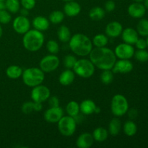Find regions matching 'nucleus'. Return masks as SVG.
<instances>
[{"mask_svg":"<svg viewBox=\"0 0 148 148\" xmlns=\"http://www.w3.org/2000/svg\"><path fill=\"white\" fill-rule=\"evenodd\" d=\"M88 56L95 67L101 70L111 69L116 62V56L114 51L106 46L95 47L92 49Z\"/></svg>","mask_w":148,"mask_h":148,"instance_id":"1","label":"nucleus"},{"mask_svg":"<svg viewBox=\"0 0 148 148\" xmlns=\"http://www.w3.org/2000/svg\"><path fill=\"white\" fill-rule=\"evenodd\" d=\"M92 40L82 33H76L71 36L69 46L72 52L77 56H88L92 49Z\"/></svg>","mask_w":148,"mask_h":148,"instance_id":"2","label":"nucleus"},{"mask_svg":"<svg viewBox=\"0 0 148 148\" xmlns=\"http://www.w3.org/2000/svg\"><path fill=\"white\" fill-rule=\"evenodd\" d=\"M44 41L43 33L36 29L29 30L23 35V46L28 51L36 52L39 51L44 44Z\"/></svg>","mask_w":148,"mask_h":148,"instance_id":"3","label":"nucleus"},{"mask_svg":"<svg viewBox=\"0 0 148 148\" xmlns=\"http://www.w3.org/2000/svg\"><path fill=\"white\" fill-rule=\"evenodd\" d=\"M21 77L23 83L26 86L34 88L43 83L45 79V73L38 67H30L23 70Z\"/></svg>","mask_w":148,"mask_h":148,"instance_id":"4","label":"nucleus"},{"mask_svg":"<svg viewBox=\"0 0 148 148\" xmlns=\"http://www.w3.org/2000/svg\"><path fill=\"white\" fill-rule=\"evenodd\" d=\"M72 69L75 75L86 79L91 77L94 75L95 66L90 59H80L77 60Z\"/></svg>","mask_w":148,"mask_h":148,"instance_id":"5","label":"nucleus"},{"mask_svg":"<svg viewBox=\"0 0 148 148\" xmlns=\"http://www.w3.org/2000/svg\"><path fill=\"white\" fill-rule=\"evenodd\" d=\"M130 106L127 98L121 94L114 95L111 99V111L116 117H121L125 115L128 111Z\"/></svg>","mask_w":148,"mask_h":148,"instance_id":"6","label":"nucleus"},{"mask_svg":"<svg viewBox=\"0 0 148 148\" xmlns=\"http://www.w3.org/2000/svg\"><path fill=\"white\" fill-rule=\"evenodd\" d=\"M58 130L61 134L64 137H70L75 134L77 129V121L74 117L63 116L57 122Z\"/></svg>","mask_w":148,"mask_h":148,"instance_id":"7","label":"nucleus"},{"mask_svg":"<svg viewBox=\"0 0 148 148\" xmlns=\"http://www.w3.org/2000/svg\"><path fill=\"white\" fill-rule=\"evenodd\" d=\"M60 60L56 54H49L44 56L39 62V68L44 73L53 72L59 67Z\"/></svg>","mask_w":148,"mask_h":148,"instance_id":"8","label":"nucleus"},{"mask_svg":"<svg viewBox=\"0 0 148 148\" xmlns=\"http://www.w3.org/2000/svg\"><path fill=\"white\" fill-rule=\"evenodd\" d=\"M30 98L32 101L34 102L42 103L47 101L49 97L51 96V91L48 87L45 85H39L37 86L32 88Z\"/></svg>","mask_w":148,"mask_h":148,"instance_id":"9","label":"nucleus"},{"mask_svg":"<svg viewBox=\"0 0 148 148\" xmlns=\"http://www.w3.org/2000/svg\"><path fill=\"white\" fill-rule=\"evenodd\" d=\"M134 48L133 45L128 44L126 43H119L117 45L114 50L116 58L119 59H130L134 56Z\"/></svg>","mask_w":148,"mask_h":148,"instance_id":"10","label":"nucleus"},{"mask_svg":"<svg viewBox=\"0 0 148 148\" xmlns=\"http://www.w3.org/2000/svg\"><path fill=\"white\" fill-rule=\"evenodd\" d=\"M12 27L17 33L24 35L30 28V20L26 16H17L13 20Z\"/></svg>","mask_w":148,"mask_h":148,"instance_id":"11","label":"nucleus"},{"mask_svg":"<svg viewBox=\"0 0 148 148\" xmlns=\"http://www.w3.org/2000/svg\"><path fill=\"white\" fill-rule=\"evenodd\" d=\"M64 116V111L60 106L49 107L43 114L45 121L51 124L57 123Z\"/></svg>","mask_w":148,"mask_h":148,"instance_id":"12","label":"nucleus"},{"mask_svg":"<svg viewBox=\"0 0 148 148\" xmlns=\"http://www.w3.org/2000/svg\"><path fill=\"white\" fill-rule=\"evenodd\" d=\"M133 68L134 65L130 59H119L115 62L111 70L114 74H128L133 70Z\"/></svg>","mask_w":148,"mask_h":148,"instance_id":"13","label":"nucleus"},{"mask_svg":"<svg viewBox=\"0 0 148 148\" xmlns=\"http://www.w3.org/2000/svg\"><path fill=\"white\" fill-rule=\"evenodd\" d=\"M127 12L130 17L134 19H141L146 13V7L142 2H135L130 4L127 9Z\"/></svg>","mask_w":148,"mask_h":148,"instance_id":"14","label":"nucleus"},{"mask_svg":"<svg viewBox=\"0 0 148 148\" xmlns=\"http://www.w3.org/2000/svg\"><path fill=\"white\" fill-rule=\"evenodd\" d=\"M123 31V26L119 22L112 21L107 24L105 28V33L108 37L115 38L121 36Z\"/></svg>","mask_w":148,"mask_h":148,"instance_id":"15","label":"nucleus"},{"mask_svg":"<svg viewBox=\"0 0 148 148\" xmlns=\"http://www.w3.org/2000/svg\"><path fill=\"white\" fill-rule=\"evenodd\" d=\"M124 43L128 44L134 45L139 38V34L135 29L132 27H127L124 30L121 34Z\"/></svg>","mask_w":148,"mask_h":148,"instance_id":"16","label":"nucleus"},{"mask_svg":"<svg viewBox=\"0 0 148 148\" xmlns=\"http://www.w3.org/2000/svg\"><path fill=\"white\" fill-rule=\"evenodd\" d=\"M81 12V6L78 2L75 1H70L66 2L64 6V13L65 15L69 17H74L77 16Z\"/></svg>","mask_w":148,"mask_h":148,"instance_id":"17","label":"nucleus"},{"mask_svg":"<svg viewBox=\"0 0 148 148\" xmlns=\"http://www.w3.org/2000/svg\"><path fill=\"white\" fill-rule=\"evenodd\" d=\"M94 138L90 133L81 134L76 140V146L78 148H90L94 143Z\"/></svg>","mask_w":148,"mask_h":148,"instance_id":"18","label":"nucleus"},{"mask_svg":"<svg viewBox=\"0 0 148 148\" xmlns=\"http://www.w3.org/2000/svg\"><path fill=\"white\" fill-rule=\"evenodd\" d=\"M50 23L49 19L43 16H37L32 21V25L34 29L41 32L47 30L49 28Z\"/></svg>","mask_w":148,"mask_h":148,"instance_id":"19","label":"nucleus"},{"mask_svg":"<svg viewBox=\"0 0 148 148\" xmlns=\"http://www.w3.org/2000/svg\"><path fill=\"white\" fill-rule=\"evenodd\" d=\"M97 108L96 104L93 101L90 99L84 100L79 104V110L80 112L84 115H91L92 114H95V109Z\"/></svg>","mask_w":148,"mask_h":148,"instance_id":"20","label":"nucleus"},{"mask_svg":"<svg viewBox=\"0 0 148 148\" xmlns=\"http://www.w3.org/2000/svg\"><path fill=\"white\" fill-rule=\"evenodd\" d=\"M75 79V74L73 70L66 69L60 74L59 77V82L63 86L70 85Z\"/></svg>","mask_w":148,"mask_h":148,"instance_id":"21","label":"nucleus"},{"mask_svg":"<svg viewBox=\"0 0 148 148\" xmlns=\"http://www.w3.org/2000/svg\"><path fill=\"white\" fill-rule=\"evenodd\" d=\"M23 70L18 65H11L6 69V75L10 79H16L20 78L23 75Z\"/></svg>","mask_w":148,"mask_h":148,"instance_id":"22","label":"nucleus"},{"mask_svg":"<svg viewBox=\"0 0 148 148\" xmlns=\"http://www.w3.org/2000/svg\"><path fill=\"white\" fill-rule=\"evenodd\" d=\"M57 36L59 40L62 43H68L71 38V31L67 26L62 25L57 30Z\"/></svg>","mask_w":148,"mask_h":148,"instance_id":"23","label":"nucleus"},{"mask_svg":"<svg viewBox=\"0 0 148 148\" xmlns=\"http://www.w3.org/2000/svg\"><path fill=\"white\" fill-rule=\"evenodd\" d=\"M88 15L93 21H100L105 17L106 11L101 7H94L90 10Z\"/></svg>","mask_w":148,"mask_h":148,"instance_id":"24","label":"nucleus"},{"mask_svg":"<svg viewBox=\"0 0 148 148\" xmlns=\"http://www.w3.org/2000/svg\"><path fill=\"white\" fill-rule=\"evenodd\" d=\"M121 129V122L117 117L113 118L108 124V133L112 136H116L119 134Z\"/></svg>","mask_w":148,"mask_h":148,"instance_id":"25","label":"nucleus"},{"mask_svg":"<svg viewBox=\"0 0 148 148\" xmlns=\"http://www.w3.org/2000/svg\"><path fill=\"white\" fill-rule=\"evenodd\" d=\"M124 133L128 137H133L137 132V126L132 120H128L123 125Z\"/></svg>","mask_w":148,"mask_h":148,"instance_id":"26","label":"nucleus"},{"mask_svg":"<svg viewBox=\"0 0 148 148\" xmlns=\"http://www.w3.org/2000/svg\"><path fill=\"white\" fill-rule=\"evenodd\" d=\"M92 134L95 141L102 143L108 138V131L103 127H98L94 130Z\"/></svg>","mask_w":148,"mask_h":148,"instance_id":"27","label":"nucleus"},{"mask_svg":"<svg viewBox=\"0 0 148 148\" xmlns=\"http://www.w3.org/2000/svg\"><path fill=\"white\" fill-rule=\"evenodd\" d=\"M92 45L95 47H105L108 43V37L106 35L102 34V33L97 34L92 38Z\"/></svg>","mask_w":148,"mask_h":148,"instance_id":"28","label":"nucleus"},{"mask_svg":"<svg viewBox=\"0 0 148 148\" xmlns=\"http://www.w3.org/2000/svg\"><path fill=\"white\" fill-rule=\"evenodd\" d=\"M66 111L68 115L75 118V116L79 115V112H80V110H79V104L77 101H69L66 106Z\"/></svg>","mask_w":148,"mask_h":148,"instance_id":"29","label":"nucleus"},{"mask_svg":"<svg viewBox=\"0 0 148 148\" xmlns=\"http://www.w3.org/2000/svg\"><path fill=\"white\" fill-rule=\"evenodd\" d=\"M65 17V14L64 12L60 10H54L52 12L50 13L49 16V20L51 23L54 25L59 24L62 23Z\"/></svg>","mask_w":148,"mask_h":148,"instance_id":"30","label":"nucleus"},{"mask_svg":"<svg viewBox=\"0 0 148 148\" xmlns=\"http://www.w3.org/2000/svg\"><path fill=\"white\" fill-rule=\"evenodd\" d=\"M137 32L139 36L143 37H147L148 36V20L141 18L137 25Z\"/></svg>","mask_w":148,"mask_h":148,"instance_id":"31","label":"nucleus"},{"mask_svg":"<svg viewBox=\"0 0 148 148\" xmlns=\"http://www.w3.org/2000/svg\"><path fill=\"white\" fill-rule=\"evenodd\" d=\"M6 10L10 13L15 14L20 10V1L19 0H5Z\"/></svg>","mask_w":148,"mask_h":148,"instance_id":"32","label":"nucleus"},{"mask_svg":"<svg viewBox=\"0 0 148 148\" xmlns=\"http://www.w3.org/2000/svg\"><path fill=\"white\" fill-rule=\"evenodd\" d=\"M114 72L111 69H106L103 70L102 73L101 74L100 79L102 83L104 85H109L114 80Z\"/></svg>","mask_w":148,"mask_h":148,"instance_id":"33","label":"nucleus"},{"mask_svg":"<svg viewBox=\"0 0 148 148\" xmlns=\"http://www.w3.org/2000/svg\"><path fill=\"white\" fill-rule=\"evenodd\" d=\"M46 49L51 54H56L59 51V45L56 40H49L46 43Z\"/></svg>","mask_w":148,"mask_h":148,"instance_id":"34","label":"nucleus"},{"mask_svg":"<svg viewBox=\"0 0 148 148\" xmlns=\"http://www.w3.org/2000/svg\"><path fill=\"white\" fill-rule=\"evenodd\" d=\"M134 56L140 62H143V63L147 62L148 61V51L145 49H143V50L138 49L137 51L134 52Z\"/></svg>","mask_w":148,"mask_h":148,"instance_id":"35","label":"nucleus"},{"mask_svg":"<svg viewBox=\"0 0 148 148\" xmlns=\"http://www.w3.org/2000/svg\"><path fill=\"white\" fill-rule=\"evenodd\" d=\"M77 60V59L76 57H75V56H73V55H66L64 57V66L66 69H72V68H73V66H75Z\"/></svg>","mask_w":148,"mask_h":148,"instance_id":"36","label":"nucleus"},{"mask_svg":"<svg viewBox=\"0 0 148 148\" xmlns=\"http://www.w3.org/2000/svg\"><path fill=\"white\" fill-rule=\"evenodd\" d=\"M12 20L11 13L7 10H0V24H8Z\"/></svg>","mask_w":148,"mask_h":148,"instance_id":"37","label":"nucleus"},{"mask_svg":"<svg viewBox=\"0 0 148 148\" xmlns=\"http://www.w3.org/2000/svg\"><path fill=\"white\" fill-rule=\"evenodd\" d=\"M22 112L24 114H30L33 111H34L33 109V101H26L22 105L21 107Z\"/></svg>","mask_w":148,"mask_h":148,"instance_id":"38","label":"nucleus"},{"mask_svg":"<svg viewBox=\"0 0 148 148\" xmlns=\"http://www.w3.org/2000/svg\"><path fill=\"white\" fill-rule=\"evenodd\" d=\"M20 5L23 8L26 9L27 10H31L36 7V0H20Z\"/></svg>","mask_w":148,"mask_h":148,"instance_id":"39","label":"nucleus"},{"mask_svg":"<svg viewBox=\"0 0 148 148\" xmlns=\"http://www.w3.org/2000/svg\"><path fill=\"white\" fill-rule=\"evenodd\" d=\"M116 8V3L115 1H113V0H108L105 3V5H104V10L106 12H113Z\"/></svg>","mask_w":148,"mask_h":148,"instance_id":"40","label":"nucleus"},{"mask_svg":"<svg viewBox=\"0 0 148 148\" xmlns=\"http://www.w3.org/2000/svg\"><path fill=\"white\" fill-rule=\"evenodd\" d=\"M48 103L49 107H58L59 106V99L56 96H50L49 98Z\"/></svg>","mask_w":148,"mask_h":148,"instance_id":"41","label":"nucleus"},{"mask_svg":"<svg viewBox=\"0 0 148 148\" xmlns=\"http://www.w3.org/2000/svg\"><path fill=\"white\" fill-rule=\"evenodd\" d=\"M134 45H135L136 48L139 50H143V49H146L147 48L146 40L143 38H138V40H137Z\"/></svg>","mask_w":148,"mask_h":148,"instance_id":"42","label":"nucleus"},{"mask_svg":"<svg viewBox=\"0 0 148 148\" xmlns=\"http://www.w3.org/2000/svg\"><path fill=\"white\" fill-rule=\"evenodd\" d=\"M127 113H128V116L130 117V119H134L138 116V111L135 108H132V109L128 110Z\"/></svg>","mask_w":148,"mask_h":148,"instance_id":"43","label":"nucleus"},{"mask_svg":"<svg viewBox=\"0 0 148 148\" xmlns=\"http://www.w3.org/2000/svg\"><path fill=\"white\" fill-rule=\"evenodd\" d=\"M42 108H43L42 103L34 102L33 101V109H34V111H40Z\"/></svg>","mask_w":148,"mask_h":148,"instance_id":"44","label":"nucleus"},{"mask_svg":"<svg viewBox=\"0 0 148 148\" xmlns=\"http://www.w3.org/2000/svg\"><path fill=\"white\" fill-rule=\"evenodd\" d=\"M20 12V15H23V16H26V17H27V15H28V14H29V10H26V9H25V8H22V9H20V11H19Z\"/></svg>","mask_w":148,"mask_h":148,"instance_id":"45","label":"nucleus"},{"mask_svg":"<svg viewBox=\"0 0 148 148\" xmlns=\"http://www.w3.org/2000/svg\"><path fill=\"white\" fill-rule=\"evenodd\" d=\"M6 10L5 2L4 1H0V10Z\"/></svg>","mask_w":148,"mask_h":148,"instance_id":"46","label":"nucleus"},{"mask_svg":"<svg viewBox=\"0 0 148 148\" xmlns=\"http://www.w3.org/2000/svg\"><path fill=\"white\" fill-rule=\"evenodd\" d=\"M100 112H101V108L98 106H97L96 109H95V114H99Z\"/></svg>","mask_w":148,"mask_h":148,"instance_id":"47","label":"nucleus"},{"mask_svg":"<svg viewBox=\"0 0 148 148\" xmlns=\"http://www.w3.org/2000/svg\"><path fill=\"white\" fill-rule=\"evenodd\" d=\"M144 5L146 7V9H148V0H144Z\"/></svg>","mask_w":148,"mask_h":148,"instance_id":"48","label":"nucleus"},{"mask_svg":"<svg viewBox=\"0 0 148 148\" xmlns=\"http://www.w3.org/2000/svg\"><path fill=\"white\" fill-rule=\"evenodd\" d=\"M2 34H3V29H2V27H1V24H0V38L2 36Z\"/></svg>","mask_w":148,"mask_h":148,"instance_id":"49","label":"nucleus"},{"mask_svg":"<svg viewBox=\"0 0 148 148\" xmlns=\"http://www.w3.org/2000/svg\"><path fill=\"white\" fill-rule=\"evenodd\" d=\"M133 1H134L135 2H143L144 0H133Z\"/></svg>","mask_w":148,"mask_h":148,"instance_id":"50","label":"nucleus"},{"mask_svg":"<svg viewBox=\"0 0 148 148\" xmlns=\"http://www.w3.org/2000/svg\"><path fill=\"white\" fill-rule=\"evenodd\" d=\"M62 1H65V2H67V1H75V0H62Z\"/></svg>","mask_w":148,"mask_h":148,"instance_id":"51","label":"nucleus"},{"mask_svg":"<svg viewBox=\"0 0 148 148\" xmlns=\"http://www.w3.org/2000/svg\"><path fill=\"white\" fill-rule=\"evenodd\" d=\"M146 42H147V46L148 48V36H147V38H146Z\"/></svg>","mask_w":148,"mask_h":148,"instance_id":"52","label":"nucleus"},{"mask_svg":"<svg viewBox=\"0 0 148 148\" xmlns=\"http://www.w3.org/2000/svg\"><path fill=\"white\" fill-rule=\"evenodd\" d=\"M0 1H5V0H0Z\"/></svg>","mask_w":148,"mask_h":148,"instance_id":"53","label":"nucleus"}]
</instances>
